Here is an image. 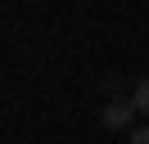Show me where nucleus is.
I'll use <instances>...</instances> for the list:
<instances>
[{"mask_svg": "<svg viewBox=\"0 0 149 144\" xmlns=\"http://www.w3.org/2000/svg\"><path fill=\"white\" fill-rule=\"evenodd\" d=\"M131 99H136V108H140V113L149 117V77H145V81H136V90H131Z\"/></svg>", "mask_w": 149, "mask_h": 144, "instance_id": "obj_2", "label": "nucleus"}, {"mask_svg": "<svg viewBox=\"0 0 149 144\" xmlns=\"http://www.w3.org/2000/svg\"><path fill=\"white\" fill-rule=\"evenodd\" d=\"M136 99H127V95H113L109 104L100 108V117H104V126H109V131H127L131 122H136Z\"/></svg>", "mask_w": 149, "mask_h": 144, "instance_id": "obj_1", "label": "nucleus"}, {"mask_svg": "<svg viewBox=\"0 0 149 144\" xmlns=\"http://www.w3.org/2000/svg\"><path fill=\"white\" fill-rule=\"evenodd\" d=\"M131 144H149V126H140V131L131 135Z\"/></svg>", "mask_w": 149, "mask_h": 144, "instance_id": "obj_3", "label": "nucleus"}]
</instances>
